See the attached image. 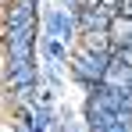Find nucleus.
I'll return each instance as SVG.
<instances>
[{
  "label": "nucleus",
  "instance_id": "obj_1",
  "mask_svg": "<svg viewBox=\"0 0 132 132\" xmlns=\"http://www.w3.org/2000/svg\"><path fill=\"white\" fill-rule=\"evenodd\" d=\"M0 132H11V125H4V121H0Z\"/></svg>",
  "mask_w": 132,
  "mask_h": 132
}]
</instances>
